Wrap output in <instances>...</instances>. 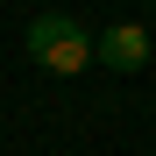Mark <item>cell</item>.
Listing matches in <instances>:
<instances>
[{"label": "cell", "instance_id": "6da1fadb", "mask_svg": "<svg viewBox=\"0 0 156 156\" xmlns=\"http://www.w3.org/2000/svg\"><path fill=\"white\" fill-rule=\"evenodd\" d=\"M21 50L43 64V71H57V78H78L92 64V29H78L71 14H36L29 29H21Z\"/></svg>", "mask_w": 156, "mask_h": 156}, {"label": "cell", "instance_id": "7a4b0ae2", "mask_svg": "<svg viewBox=\"0 0 156 156\" xmlns=\"http://www.w3.org/2000/svg\"><path fill=\"white\" fill-rule=\"evenodd\" d=\"M92 64H107V71H142V64H149V29H135V21L99 29V36H92Z\"/></svg>", "mask_w": 156, "mask_h": 156}, {"label": "cell", "instance_id": "3957f363", "mask_svg": "<svg viewBox=\"0 0 156 156\" xmlns=\"http://www.w3.org/2000/svg\"><path fill=\"white\" fill-rule=\"evenodd\" d=\"M149 7H156V0H149Z\"/></svg>", "mask_w": 156, "mask_h": 156}]
</instances>
